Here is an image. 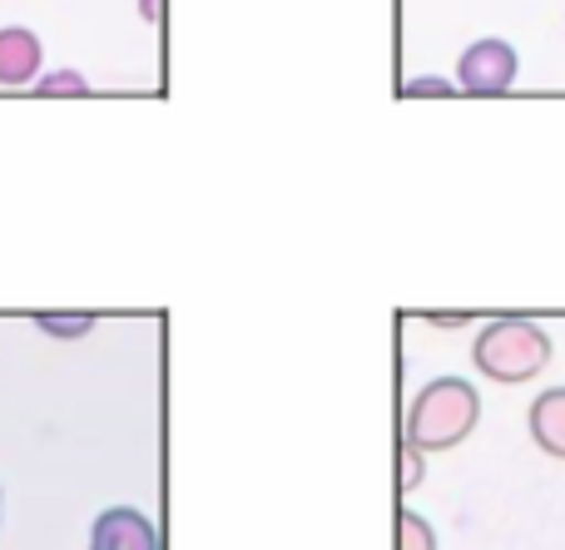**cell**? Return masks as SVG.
<instances>
[{
    "mask_svg": "<svg viewBox=\"0 0 565 550\" xmlns=\"http://www.w3.org/2000/svg\"><path fill=\"white\" fill-rule=\"evenodd\" d=\"M526 427H531V442H536L541 452L565 462V387H546V392L531 402Z\"/></svg>",
    "mask_w": 565,
    "mask_h": 550,
    "instance_id": "6",
    "label": "cell"
},
{
    "mask_svg": "<svg viewBox=\"0 0 565 550\" xmlns=\"http://www.w3.org/2000/svg\"><path fill=\"white\" fill-rule=\"evenodd\" d=\"M471 317H477V313H427V323L431 327H447V333H451V327H467Z\"/></svg>",
    "mask_w": 565,
    "mask_h": 550,
    "instance_id": "12",
    "label": "cell"
},
{
    "mask_svg": "<svg viewBox=\"0 0 565 550\" xmlns=\"http://www.w3.org/2000/svg\"><path fill=\"white\" fill-rule=\"evenodd\" d=\"M35 95L40 99H85L89 79L79 75V69H50V75L35 79Z\"/></svg>",
    "mask_w": 565,
    "mask_h": 550,
    "instance_id": "8",
    "label": "cell"
},
{
    "mask_svg": "<svg viewBox=\"0 0 565 550\" xmlns=\"http://www.w3.org/2000/svg\"><path fill=\"white\" fill-rule=\"evenodd\" d=\"M45 65V45L30 25H0V89L35 85Z\"/></svg>",
    "mask_w": 565,
    "mask_h": 550,
    "instance_id": "5",
    "label": "cell"
},
{
    "mask_svg": "<svg viewBox=\"0 0 565 550\" xmlns=\"http://www.w3.org/2000/svg\"><path fill=\"white\" fill-rule=\"evenodd\" d=\"M0 511H6V492H0Z\"/></svg>",
    "mask_w": 565,
    "mask_h": 550,
    "instance_id": "14",
    "label": "cell"
},
{
    "mask_svg": "<svg viewBox=\"0 0 565 550\" xmlns=\"http://www.w3.org/2000/svg\"><path fill=\"white\" fill-rule=\"evenodd\" d=\"M89 550H159V531L135 506H109L89 526Z\"/></svg>",
    "mask_w": 565,
    "mask_h": 550,
    "instance_id": "4",
    "label": "cell"
},
{
    "mask_svg": "<svg viewBox=\"0 0 565 550\" xmlns=\"http://www.w3.org/2000/svg\"><path fill=\"white\" fill-rule=\"evenodd\" d=\"M397 95H402V99H451V95H457V79L417 75V79H402Z\"/></svg>",
    "mask_w": 565,
    "mask_h": 550,
    "instance_id": "11",
    "label": "cell"
},
{
    "mask_svg": "<svg viewBox=\"0 0 565 550\" xmlns=\"http://www.w3.org/2000/svg\"><path fill=\"white\" fill-rule=\"evenodd\" d=\"M427 482V452H417L412 442L397 446V496H412Z\"/></svg>",
    "mask_w": 565,
    "mask_h": 550,
    "instance_id": "10",
    "label": "cell"
},
{
    "mask_svg": "<svg viewBox=\"0 0 565 550\" xmlns=\"http://www.w3.org/2000/svg\"><path fill=\"white\" fill-rule=\"evenodd\" d=\"M551 357H556V343H551V333L536 317H491L471 337V367L487 382H501V387L536 382L551 367Z\"/></svg>",
    "mask_w": 565,
    "mask_h": 550,
    "instance_id": "2",
    "label": "cell"
},
{
    "mask_svg": "<svg viewBox=\"0 0 565 550\" xmlns=\"http://www.w3.org/2000/svg\"><path fill=\"white\" fill-rule=\"evenodd\" d=\"M397 550H437V531H431L427 516L402 506L397 511Z\"/></svg>",
    "mask_w": 565,
    "mask_h": 550,
    "instance_id": "9",
    "label": "cell"
},
{
    "mask_svg": "<svg viewBox=\"0 0 565 550\" xmlns=\"http://www.w3.org/2000/svg\"><path fill=\"white\" fill-rule=\"evenodd\" d=\"M139 15H145V20H154V15H159V10H154V0H139Z\"/></svg>",
    "mask_w": 565,
    "mask_h": 550,
    "instance_id": "13",
    "label": "cell"
},
{
    "mask_svg": "<svg viewBox=\"0 0 565 550\" xmlns=\"http://www.w3.org/2000/svg\"><path fill=\"white\" fill-rule=\"evenodd\" d=\"M481 427V392L467 377H431L407 407V432L402 442H412L417 452H451Z\"/></svg>",
    "mask_w": 565,
    "mask_h": 550,
    "instance_id": "1",
    "label": "cell"
},
{
    "mask_svg": "<svg viewBox=\"0 0 565 550\" xmlns=\"http://www.w3.org/2000/svg\"><path fill=\"white\" fill-rule=\"evenodd\" d=\"M99 317L95 313H35V327L45 337H60V343H75V337L95 333Z\"/></svg>",
    "mask_w": 565,
    "mask_h": 550,
    "instance_id": "7",
    "label": "cell"
},
{
    "mask_svg": "<svg viewBox=\"0 0 565 550\" xmlns=\"http://www.w3.org/2000/svg\"><path fill=\"white\" fill-rule=\"evenodd\" d=\"M521 75V55L511 40L501 35H487L477 45L461 50L457 60V95H477V99H491V95H507Z\"/></svg>",
    "mask_w": 565,
    "mask_h": 550,
    "instance_id": "3",
    "label": "cell"
}]
</instances>
